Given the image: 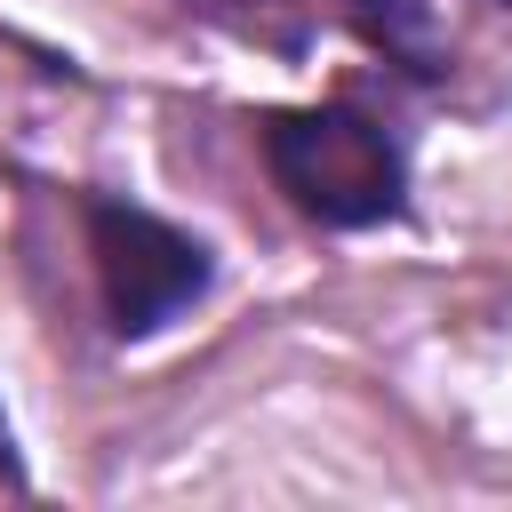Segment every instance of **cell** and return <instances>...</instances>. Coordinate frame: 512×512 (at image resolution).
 Wrapping results in <instances>:
<instances>
[{
  "mask_svg": "<svg viewBox=\"0 0 512 512\" xmlns=\"http://www.w3.org/2000/svg\"><path fill=\"white\" fill-rule=\"evenodd\" d=\"M264 168L272 184L328 232H360L400 216L408 200V160L392 144L384 120H368L360 104H304V112H272L264 120Z\"/></svg>",
  "mask_w": 512,
  "mask_h": 512,
  "instance_id": "6da1fadb",
  "label": "cell"
},
{
  "mask_svg": "<svg viewBox=\"0 0 512 512\" xmlns=\"http://www.w3.org/2000/svg\"><path fill=\"white\" fill-rule=\"evenodd\" d=\"M0 480H24V456H16V432H8V416H0Z\"/></svg>",
  "mask_w": 512,
  "mask_h": 512,
  "instance_id": "5b68a950",
  "label": "cell"
},
{
  "mask_svg": "<svg viewBox=\"0 0 512 512\" xmlns=\"http://www.w3.org/2000/svg\"><path fill=\"white\" fill-rule=\"evenodd\" d=\"M80 216H88V248H96V288H104L112 336H152V328H168L184 304L208 296V280H216L208 240L176 232V224L152 216V208L104 200V192H88Z\"/></svg>",
  "mask_w": 512,
  "mask_h": 512,
  "instance_id": "7a4b0ae2",
  "label": "cell"
},
{
  "mask_svg": "<svg viewBox=\"0 0 512 512\" xmlns=\"http://www.w3.org/2000/svg\"><path fill=\"white\" fill-rule=\"evenodd\" d=\"M184 8L240 32V40H256V48H280V56H296L312 40V0H184Z\"/></svg>",
  "mask_w": 512,
  "mask_h": 512,
  "instance_id": "277c9868",
  "label": "cell"
},
{
  "mask_svg": "<svg viewBox=\"0 0 512 512\" xmlns=\"http://www.w3.org/2000/svg\"><path fill=\"white\" fill-rule=\"evenodd\" d=\"M328 8H336V16H344L384 64H400V72H416V80H440V72H448L424 0H328Z\"/></svg>",
  "mask_w": 512,
  "mask_h": 512,
  "instance_id": "3957f363",
  "label": "cell"
}]
</instances>
